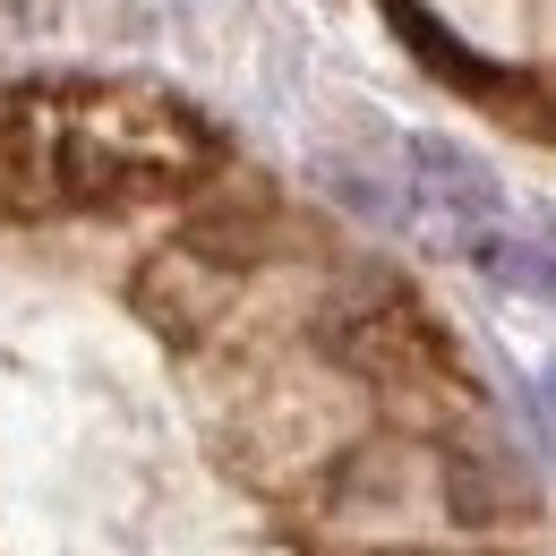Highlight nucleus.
Returning <instances> with one entry per match:
<instances>
[{
    "label": "nucleus",
    "mask_w": 556,
    "mask_h": 556,
    "mask_svg": "<svg viewBox=\"0 0 556 556\" xmlns=\"http://www.w3.org/2000/svg\"><path fill=\"white\" fill-rule=\"evenodd\" d=\"M43 154H52V180L103 189V180H129V172L198 163V129L172 103H146V94H86L61 121H43Z\"/></svg>",
    "instance_id": "1"
},
{
    "label": "nucleus",
    "mask_w": 556,
    "mask_h": 556,
    "mask_svg": "<svg viewBox=\"0 0 556 556\" xmlns=\"http://www.w3.org/2000/svg\"><path fill=\"white\" fill-rule=\"evenodd\" d=\"M480 266H488L496 282H505V291L522 282L531 300H548V257H540L531 240H488V249H480Z\"/></svg>",
    "instance_id": "2"
}]
</instances>
